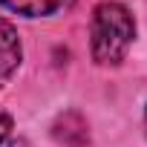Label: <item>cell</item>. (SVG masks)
<instances>
[{
  "label": "cell",
  "instance_id": "6da1fadb",
  "mask_svg": "<svg viewBox=\"0 0 147 147\" xmlns=\"http://www.w3.org/2000/svg\"><path fill=\"white\" fill-rule=\"evenodd\" d=\"M90 46H92V61L98 66H118L136 38V20L127 6L104 0L92 9V23H90Z\"/></svg>",
  "mask_w": 147,
  "mask_h": 147
},
{
  "label": "cell",
  "instance_id": "7a4b0ae2",
  "mask_svg": "<svg viewBox=\"0 0 147 147\" xmlns=\"http://www.w3.org/2000/svg\"><path fill=\"white\" fill-rule=\"evenodd\" d=\"M20 58H23V46L18 29L0 18V84L12 78V72L20 66Z\"/></svg>",
  "mask_w": 147,
  "mask_h": 147
},
{
  "label": "cell",
  "instance_id": "3957f363",
  "mask_svg": "<svg viewBox=\"0 0 147 147\" xmlns=\"http://www.w3.org/2000/svg\"><path fill=\"white\" fill-rule=\"evenodd\" d=\"M9 12L23 15V18H49L55 15L66 0H0Z\"/></svg>",
  "mask_w": 147,
  "mask_h": 147
},
{
  "label": "cell",
  "instance_id": "277c9868",
  "mask_svg": "<svg viewBox=\"0 0 147 147\" xmlns=\"http://www.w3.org/2000/svg\"><path fill=\"white\" fill-rule=\"evenodd\" d=\"M9 133H12V118L0 113V144H3V141L9 138Z\"/></svg>",
  "mask_w": 147,
  "mask_h": 147
},
{
  "label": "cell",
  "instance_id": "5b68a950",
  "mask_svg": "<svg viewBox=\"0 0 147 147\" xmlns=\"http://www.w3.org/2000/svg\"><path fill=\"white\" fill-rule=\"evenodd\" d=\"M144 127H147V113H144Z\"/></svg>",
  "mask_w": 147,
  "mask_h": 147
}]
</instances>
